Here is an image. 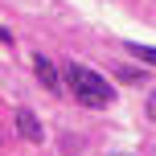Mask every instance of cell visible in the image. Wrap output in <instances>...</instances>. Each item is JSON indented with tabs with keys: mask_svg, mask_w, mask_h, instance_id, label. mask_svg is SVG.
<instances>
[{
	"mask_svg": "<svg viewBox=\"0 0 156 156\" xmlns=\"http://www.w3.org/2000/svg\"><path fill=\"white\" fill-rule=\"evenodd\" d=\"M33 70H37V78H41V86H45V90H62V78H58V70H54V62H49L45 54H37L33 58Z\"/></svg>",
	"mask_w": 156,
	"mask_h": 156,
	"instance_id": "3957f363",
	"label": "cell"
},
{
	"mask_svg": "<svg viewBox=\"0 0 156 156\" xmlns=\"http://www.w3.org/2000/svg\"><path fill=\"white\" fill-rule=\"evenodd\" d=\"M127 54H136V58H140V62H148V66H156V49H152V45H136V41H132V45H127Z\"/></svg>",
	"mask_w": 156,
	"mask_h": 156,
	"instance_id": "277c9868",
	"label": "cell"
},
{
	"mask_svg": "<svg viewBox=\"0 0 156 156\" xmlns=\"http://www.w3.org/2000/svg\"><path fill=\"white\" fill-rule=\"evenodd\" d=\"M66 86H70V94L82 107H90V111L111 107V99H115V86H111L107 78L99 70H90V66H78V62L66 66Z\"/></svg>",
	"mask_w": 156,
	"mask_h": 156,
	"instance_id": "6da1fadb",
	"label": "cell"
},
{
	"mask_svg": "<svg viewBox=\"0 0 156 156\" xmlns=\"http://www.w3.org/2000/svg\"><path fill=\"white\" fill-rule=\"evenodd\" d=\"M144 107H148V119L156 123V86H152V94H148V103H144Z\"/></svg>",
	"mask_w": 156,
	"mask_h": 156,
	"instance_id": "5b68a950",
	"label": "cell"
},
{
	"mask_svg": "<svg viewBox=\"0 0 156 156\" xmlns=\"http://www.w3.org/2000/svg\"><path fill=\"white\" fill-rule=\"evenodd\" d=\"M8 41H12V33H8V29H0V45H8Z\"/></svg>",
	"mask_w": 156,
	"mask_h": 156,
	"instance_id": "8992f818",
	"label": "cell"
},
{
	"mask_svg": "<svg viewBox=\"0 0 156 156\" xmlns=\"http://www.w3.org/2000/svg\"><path fill=\"white\" fill-rule=\"evenodd\" d=\"M12 119H16V132H21L29 144H37L41 136H45V132H41V123H37V115H33L29 107H16V115H12Z\"/></svg>",
	"mask_w": 156,
	"mask_h": 156,
	"instance_id": "7a4b0ae2",
	"label": "cell"
}]
</instances>
